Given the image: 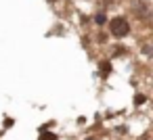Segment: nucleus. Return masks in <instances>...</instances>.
<instances>
[{
	"label": "nucleus",
	"mask_w": 153,
	"mask_h": 140,
	"mask_svg": "<svg viewBox=\"0 0 153 140\" xmlns=\"http://www.w3.org/2000/svg\"><path fill=\"white\" fill-rule=\"evenodd\" d=\"M94 23H97V25H105V23H107V15H105V13H97V15H94Z\"/></svg>",
	"instance_id": "obj_3"
},
{
	"label": "nucleus",
	"mask_w": 153,
	"mask_h": 140,
	"mask_svg": "<svg viewBox=\"0 0 153 140\" xmlns=\"http://www.w3.org/2000/svg\"><path fill=\"white\" fill-rule=\"evenodd\" d=\"M147 102V96L145 94H136L134 96V107H140V105H145Z\"/></svg>",
	"instance_id": "obj_5"
},
{
	"label": "nucleus",
	"mask_w": 153,
	"mask_h": 140,
	"mask_svg": "<svg viewBox=\"0 0 153 140\" xmlns=\"http://www.w3.org/2000/svg\"><path fill=\"white\" fill-rule=\"evenodd\" d=\"M38 140H57V136L53 134V132H42L40 130V138Z\"/></svg>",
	"instance_id": "obj_4"
},
{
	"label": "nucleus",
	"mask_w": 153,
	"mask_h": 140,
	"mask_svg": "<svg viewBox=\"0 0 153 140\" xmlns=\"http://www.w3.org/2000/svg\"><path fill=\"white\" fill-rule=\"evenodd\" d=\"M109 32H111L113 38H126V36L130 34V23H128V19H126V17H115V19H111Z\"/></svg>",
	"instance_id": "obj_1"
},
{
	"label": "nucleus",
	"mask_w": 153,
	"mask_h": 140,
	"mask_svg": "<svg viewBox=\"0 0 153 140\" xmlns=\"http://www.w3.org/2000/svg\"><path fill=\"white\" fill-rule=\"evenodd\" d=\"M109 71H111V63H109V61H103V63H101V75L107 77Z\"/></svg>",
	"instance_id": "obj_2"
}]
</instances>
